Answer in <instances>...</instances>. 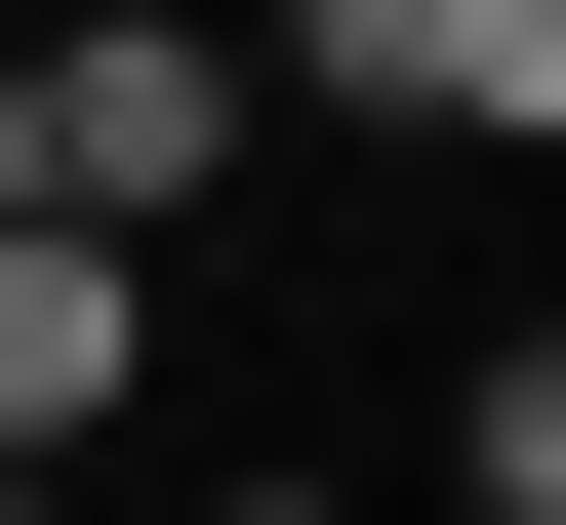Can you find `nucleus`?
<instances>
[{"label":"nucleus","instance_id":"5","mask_svg":"<svg viewBox=\"0 0 566 525\" xmlns=\"http://www.w3.org/2000/svg\"><path fill=\"white\" fill-rule=\"evenodd\" d=\"M0 525H41V485H0Z\"/></svg>","mask_w":566,"mask_h":525},{"label":"nucleus","instance_id":"1","mask_svg":"<svg viewBox=\"0 0 566 525\" xmlns=\"http://www.w3.org/2000/svg\"><path fill=\"white\" fill-rule=\"evenodd\" d=\"M0 162L82 202V243H163V202L243 162V41H163V0H122V41H41V82H0Z\"/></svg>","mask_w":566,"mask_h":525},{"label":"nucleus","instance_id":"2","mask_svg":"<svg viewBox=\"0 0 566 525\" xmlns=\"http://www.w3.org/2000/svg\"><path fill=\"white\" fill-rule=\"evenodd\" d=\"M122 324H163V243H82V202H0V485L122 405Z\"/></svg>","mask_w":566,"mask_h":525},{"label":"nucleus","instance_id":"3","mask_svg":"<svg viewBox=\"0 0 566 525\" xmlns=\"http://www.w3.org/2000/svg\"><path fill=\"white\" fill-rule=\"evenodd\" d=\"M283 82H365V122H566V0H283Z\"/></svg>","mask_w":566,"mask_h":525},{"label":"nucleus","instance_id":"4","mask_svg":"<svg viewBox=\"0 0 566 525\" xmlns=\"http://www.w3.org/2000/svg\"><path fill=\"white\" fill-rule=\"evenodd\" d=\"M0 202H41V162H0Z\"/></svg>","mask_w":566,"mask_h":525}]
</instances>
